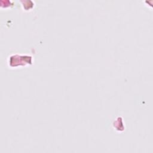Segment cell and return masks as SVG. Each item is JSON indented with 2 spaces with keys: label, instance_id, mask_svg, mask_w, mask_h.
Returning a JSON list of instances; mask_svg holds the SVG:
<instances>
[{
  "label": "cell",
  "instance_id": "6da1fadb",
  "mask_svg": "<svg viewBox=\"0 0 153 153\" xmlns=\"http://www.w3.org/2000/svg\"><path fill=\"white\" fill-rule=\"evenodd\" d=\"M7 63L9 68H17L20 66L31 65L32 63V57L29 55L11 54L8 58Z\"/></svg>",
  "mask_w": 153,
  "mask_h": 153
}]
</instances>
